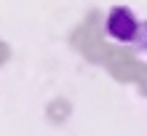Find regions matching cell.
<instances>
[{"mask_svg": "<svg viewBox=\"0 0 147 136\" xmlns=\"http://www.w3.org/2000/svg\"><path fill=\"white\" fill-rule=\"evenodd\" d=\"M139 21H136V16L128 11V8L118 5L112 8L110 16H107V32L110 38H115L118 43H134L136 38H139Z\"/></svg>", "mask_w": 147, "mask_h": 136, "instance_id": "cell-1", "label": "cell"}]
</instances>
